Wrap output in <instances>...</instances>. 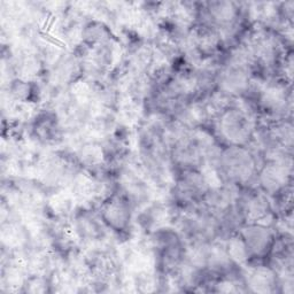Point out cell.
Wrapping results in <instances>:
<instances>
[{
    "instance_id": "6da1fadb",
    "label": "cell",
    "mask_w": 294,
    "mask_h": 294,
    "mask_svg": "<svg viewBox=\"0 0 294 294\" xmlns=\"http://www.w3.org/2000/svg\"><path fill=\"white\" fill-rule=\"evenodd\" d=\"M229 254L231 255L234 261L238 263H241L246 260V247L243 243L238 240V239H233L231 240L229 246Z\"/></svg>"
}]
</instances>
